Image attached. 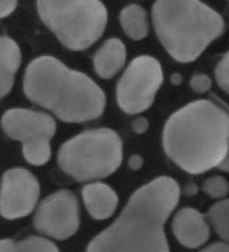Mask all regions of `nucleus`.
<instances>
[{
	"instance_id": "nucleus-1",
	"label": "nucleus",
	"mask_w": 229,
	"mask_h": 252,
	"mask_svg": "<svg viewBox=\"0 0 229 252\" xmlns=\"http://www.w3.org/2000/svg\"><path fill=\"white\" fill-rule=\"evenodd\" d=\"M180 196L178 183L168 176L142 185L114 223L88 243L86 252H171L165 224Z\"/></svg>"
},
{
	"instance_id": "nucleus-2",
	"label": "nucleus",
	"mask_w": 229,
	"mask_h": 252,
	"mask_svg": "<svg viewBox=\"0 0 229 252\" xmlns=\"http://www.w3.org/2000/svg\"><path fill=\"white\" fill-rule=\"evenodd\" d=\"M162 146L190 175L217 168L229 151V112L209 99L190 102L168 118Z\"/></svg>"
},
{
	"instance_id": "nucleus-3",
	"label": "nucleus",
	"mask_w": 229,
	"mask_h": 252,
	"mask_svg": "<svg viewBox=\"0 0 229 252\" xmlns=\"http://www.w3.org/2000/svg\"><path fill=\"white\" fill-rule=\"evenodd\" d=\"M23 89L29 101L68 124L97 120L106 106L105 93L91 78L51 55L29 62Z\"/></svg>"
},
{
	"instance_id": "nucleus-4",
	"label": "nucleus",
	"mask_w": 229,
	"mask_h": 252,
	"mask_svg": "<svg viewBox=\"0 0 229 252\" xmlns=\"http://www.w3.org/2000/svg\"><path fill=\"white\" fill-rule=\"evenodd\" d=\"M151 20L166 53L180 63L195 62L224 31L221 15L201 0H156Z\"/></svg>"
},
{
	"instance_id": "nucleus-5",
	"label": "nucleus",
	"mask_w": 229,
	"mask_h": 252,
	"mask_svg": "<svg viewBox=\"0 0 229 252\" xmlns=\"http://www.w3.org/2000/svg\"><path fill=\"white\" fill-rule=\"evenodd\" d=\"M123 160L121 137L113 129L82 131L66 141L58 152V164L79 183H91L115 173Z\"/></svg>"
},
{
	"instance_id": "nucleus-6",
	"label": "nucleus",
	"mask_w": 229,
	"mask_h": 252,
	"mask_svg": "<svg viewBox=\"0 0 229 252\" xmlns=\"http://www.w3.org/2000/svg\"><path fill=\"white\" fill-rule=\"evenodd\" d=\"M40 20L64 47L82 51L105 32L108 10L101 0H36Z\"/></svg>"
},
{
	"instance_id": "nucleus-7",
	"label": "nucleus",
	"mask_w": 229,
	"mask_h": 252,
	"mask_svg": "<svg viewBox=\"0 0 229 252\" xmlns=\"http://www.w3.org/2000/svg\"><path fill=\"white\" fill-rule=\"evenodd\" d=\"M164 83L161 63L150 55L137 57L119 78L115 90L117 103L127 114H141L150 109Z\"/></svg>"
},
{
	"instance_id": "nucleus-8",
	"label": "nucleus",
	"mask_w": 229,
	"mask_h": 252,
	"mask_svg": "<svg viewBox=\"0 0 229 252\" xmlns=\"http://www.w3.org/2000/svg\"><path fill=\"white\" fill-rule=\"evenodd\" d=\"M81 225L78 199L71 190L60 189L44 197L36 207L34 228L43 236L67 240Z\"/></svg>"
},
{
	"instance_id": "nucleus-9",
	"label": "nucleus",
	"mask_w": 229,
	"mask_h": 252,
	"mask_svg": "<svg viewBox=\"0 0 229 252\" xmlns=\"http://www.w3.org/2000/svg\"><path fill=\"white\" fill-rule=\"evenodd\" d=\"M40 185L31 172L23 168L8 169L1 180L0 214L5 220L27 218L38 207Z\"/></svg>"
},
{
	"instance_id": "nucleus-10",
	"label": "nucleus",
	"mask_w": 229,
	"mask_h": 252,
	"mask_svg": "<svg viewBox=\"0 0 229 252\" xmlns=\"http://www.w3.org/2000/svg\"><path fill=\"white\" fill-rule=\"evenodd\" d=\"M1 126L7 136L22 144L40 140L51 141L57 131V122L53 116L19 107L4 113Z\"/></svg>"
},
{
	"instance_id": "nucleus-11",
	"label": "nucleus",
	"mask_w": 229,
	"mask_h": 252,
	"mask_svg": "<svg viewBox=\"0 0 229 252\" xmlns=\"http://www.w3.org/2000/svg\"><path fill=\"white\" fill-rule=\"evenodd\" d=\"M172 231L182 247L196 250L209 240L210 223L200 211L192 207H184L173 216Z\"/></svg>"
},
{
	"instance_id": "nucleus-12",
	"label": "nucleus",
	"mask_w": 229,
	"mask_h": 252,
	"mask_svg": "<svg viewBox=\"0 0 229 252\" xmlns=\"http://www.w3.org/2000/svg\"><path fill=\"white\" fill-rule=\"evenodd\" d=\"M82 200L86 211L94 220H108L113 218L119 204L115 190L99 180L83 187Z\"/></svg>"
},
{
	"instance_id": "nucleus-13",
	"label": "nucleus",
	"mask_w": 229,
	"mask_h": 252,
	"mask_svg": "<svg viewBox=\"0 0 229 252\" xmlns=\"http://www.w3.org/2000/svg\"><path fill=\"white\" fill-rule=\"evenodd\" d=\"M126 63V46L121 39L110 38L94 54V71L102 79H112Z\"/></svg>"
},
{
	"instance_id": "nucleus-14",
	"label": "nucleus",
	"mask_w": 229,
	"mask_h": 252,
	"mask_svg": "<svg viewBox=\"0 0 229 252\" xmlns=\"http://www.w3.org/2000/svg\"><path fill=\"white\" fill-rule=\"evenodd\" d=\"M22 63L19 44L8 36L0 39V97H7Z\"/></svg>"
},
{
	"instance_id": "nucleus-15",
	"label": "nucleus",
	"mask_w": 229,
	"mask_h": 252,
	"mask_svg": "<svg viewBox=\"0 0 229 252\" xmlns=\"http://www.w3.org/2000/svg\"><path fill=\"white\" fill-rule=\"evenodd\" d=\"M123 32L133 40H142L149 34V18L147 12L140 4L126 5L119 14Z\"/></svg>"
},
{
	"instance_id": "nucleus-16",
	"label": "nucleus",
	"mask_w": 229,
	"mask_h": 252,
	"mask_svg": "<svg viewBox=\"0 0 229 252\" xmlns=\"http://www.w3.org/2000/svg\"><path fill=\"white\" fill-rule=\"evenodd\" d=\"M0 252H59V250L53 240L44 236H29L19 242L3 239Z\"/></svg>"
},
{
	"instance_id": "nucleus-17",
	"label": "nucleus",
	"mask_w": 229,
	"mask_h": 252,
	"mask_svg": "<svg viewBox=\"0 0 229 252\" xmlns=\"http://www.w3.org/2000/svg\"><path fill=\"white\" fill-rule=\"evenodd\" d=\"M212 227L215 228L219 238L229 243V199L219 200L213 204L206 214Z\"/></svg>"
},
{
	"instance_id": "nucleus-18",
	"label": "nucleus",
	"mask_w": 229,
	"mask_h": 252,
	"mask_svg": "<svg viewBox=\"0 0 229 252\" xmlns=\"http://www.w3.org/2000/svg\"><path fill=\"white\" fill-rule=\"evenodd\" d=\"M22 153L29 164L34 165V166L46 165L51 158L50 140H40L22 144Z\"/></svg>"
},
{
	"instance_id": "nucleus-19",
	"label": "nucleus",
	"mask_w": 229,
	"mask_h": 252,
	"mask_svg": "<svg viewBox=\"0 0 229 252\" xmlns=\"http://www.w3.org/2000/svg\"><path fill=\"white\" fill-rule=\"evenodd\" d=\"M202 192L210 199L223 200L229 193V183L228 180L223 176H210L205 180L202 184Z\"/></svg>"
},
{
	"instance_id": "nucleus-20",
	"label": "nucleus",
	"mask_w": 229,
	"mask_h": 252,
	"mask_svg": "<svg viewBox=\"0 0 229 252\" xmlns=\"http://www.w3.org/2000/svg\"><path fill=\"white\" fill-rule=\"evenodd\" d=\"M216 82L221 90L229 94V51L223 55L215 70Z\"/></svg>"
},
{
	"instance_id": "nucleus-21",
	"label": "nucleus",
	"mask_w": 229,
	"mask_h": 252,
	"mask_svg": "<svg viewBox=\"0 0 229 252\" xmlns=\"http://www.w3.org/2000/svg\"><path fill=\"white\" fill-rule=\"evenodd\" d=\"M190 89L197 94H205L212 88V79L206 74H195L190 78Z\"/></svg>"
},
{
	"instance_id": "nucleus-22",
	"label": "nucleus",
	"mask_w": 229,
	"mask_h": 252,
	"mask_svg": "<svg viewBox=\"0 0 229 252\" xmlns=\"http://www.w3.org/2000/svg\"><path fill=\"white\" fill-rule=\"evenodd\" d=\"M18 5V0H0V16L7 18L10 16Z\"/></svg>"
},
{
	"instance_id": "nucleus-23",
	"label": "nucleus",
	"mask_w": 229,
	"mask_h": 252,
	"mask_svg": "<svg viewBox=\"0 0 229 252\" xmlns=\"http://www.w3.org/2000/svg\"><path fill=\"white\" fill-rule=\"evenodd\" d=\"M132 127L137 134H145L149 129V121L145 117H137L136 120H133Z\"/></svg>"
},
{
	"instance_id": "nucleus-24",
	"label": "nucleus",
	"mask_w": 229,
	"mask_h": 252,
	"mask_svg": "<svg viewBox=\"0 0 229 252\" xmlns=\"http://www.w3.org/2000/svg\"><path fill=\"white\" fill-rule=\"evenodd\" d=\"M199 252H229V243L224 242V240L223 242H216Z\"/></svg>"
},
{
	"instance_id": "nucleus-25",
	"label": "nucleus",
	"mask_w": 229,
	"mask_h": 252,
	"mask_svg": "<svg viewBox=\"0 0 229 252\" xmlns=\"http://www.w3.org/2000/svg\"><path fill=\"white\" fill-rule=\"evenodd\" d=\"M129 168L132 170H140L143 165V158L140 155H133L129 158Z\"/></svg>"
},
{
	"instance_id": "nucleus-26",
	"label": "nucleus",
	"mask_w": 229,
	"mask_h": 252,
	"mask_svg": "<svg viewBox=\"0 0 229 252\" xmlns=\"http://www.w3.org/2000/svg\"><path fill=\"white\" fill-rule=\"evenodd\" d=\"M217 169H220L221 172H224V173H229V151L228 153L225 155L224 158H223V161L220 162V165L217 166Z\"/></svg>"
},
{
	"instance_id": "nucleus-27",
	"label": "nucleus",
	"mask_w": 229,
	"mask_h": 252,
	"mask_svg": "<svg viewBox=\"0 0 229 252\" xmlns=\"http://www.w3.org/2000/svg\"><path fill=\"white\" fill-rule=\"evenodd\" d=\"M184 192H185L186 196H192V194H195L196 192H197V188H196L195 184H193V185L189 184V185H188V188H186Z\"/></svg>"
},
{
	"instance_id": "nucleus-28",
	"label": "nucleus",
	"mask_w": 229,
	"mask_h": 252,
	"mask_svg": "<svg viewBox=\"0 0 229 252\" xmlns=\"http://www.w3.org/2000/svg\"><path fill=\"white\" fill-rule=\"evenodd\" d=\"M181 82H182V78H181L180 74H173V75H172V83L180 85Z\"/></svg>"
}]
</instances>
